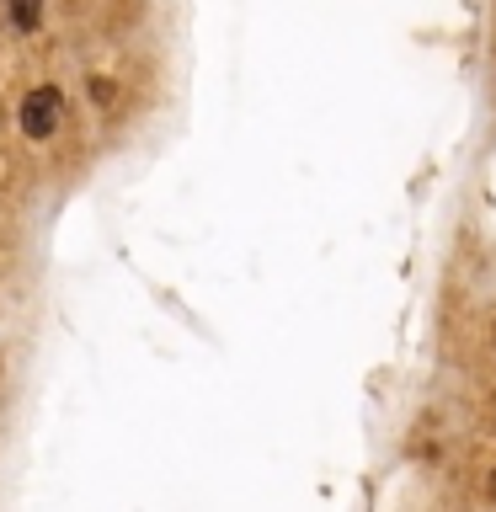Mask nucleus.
<instances>
[{
  "label": "nucleus",
  "instance_id": "nucleus-1",
  "mask_svg": "<svg viewBox=\"0 0 496 512\" xmlns=\"http://www.w3.org/2000/svg\"><path fill=\"white\" fill-rule=\"evenodd\" d=\"M59 112H64L59 91L54 86H38V91H27V102H22V128H27L32 139H48L59 128Z\"/></svg>",
  "mask_w": 496,
  "mask_h": 512
},
{
  "label": "nucleus",
  "instance_id": "nucleus-2",
  "mask_svg": "<svg viewBox=\"0 0 496 512\" xmlns=\"http://www.w3.org/2000/svg\"><path fill=\"white\" fill-rule=\"evenodd\" d=\"M38 11H43V0H11V22L16 27H38Z\"/></svg>",
  "mask_w": 496,
  "mask_h": 512
}]
</instances>
